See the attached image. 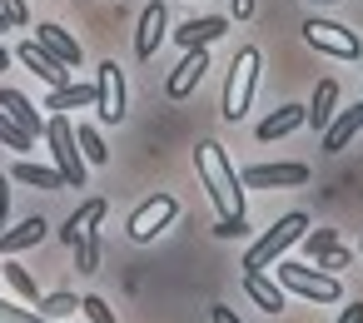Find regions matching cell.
I'll use <instances>...</instances> for the list:
<instances>
[{"instance_id":"5","label":"cell","mask_w":363,"mask_h":323,"mask_svg":"<svg viewBox=\"0 0 363 323\" xmlns=\"http://www.w3.org/2000/svg\"><path fill=\"white\" fill-rule=\"evenodd\" d=\"M303 234H308V214H298V209H294V214L274 219V229H269V234L244 254V264H239V268H269V264H274V259H284Z\"/></svg>"},{"instance_id":"13","label":"cell","mask_w":363,"mask_h":323,"mask_svg":"<svg viewBox=\"0 0 363 323\" xmlns=\"http://www.w3.org/2000/svg\"><path fill=\"white\" fill-rule=\"evenodd\" d=\"M363 130V100L353 105V110H338L323 130H318V149L323 154H338V149H348V140Z\"/></svg>"},{"instance_id":"32","label":"cell","mask_w":363,"mask_h":323,"mask_svg":"<svg viewBox=\"0 0 363 323\" xmlns=\"http://www.w3.org/2000/svg\"><path fill=\"white\" fill-rule=\"evenodd\" d=\"M0 11H6L11 26H30V11H26V0H0Z\"/></svg>"},{"instance_id":"6","label":"cell","mask_w":363,"mask_h":323,"mask_svg":"<svg viewBox=\"0 0 363 323\" xmlns=\"http://www.w3.org/2000/svg\"><path fill=\"white\" fill-rule=\"evenodd\" d=\"M174 219H179V199H174L169 189H160V194H150V199L130 214V229H125V234H130L135 244H150V239H160Z\"/></svg>"},{"instance_id":"12","label":"cell","mask_w":363,"mask_h":323,"mask_svg":"<svg viewBox=\"0 0 363 323\" xmlns=\"http://www.w3.org/2000/svg\"><path fill=\"white\" fill-rule=\"evenodd\" d=\"M164 35H169V11H164V0H150L145 16H140V30H135V55L150 60L164 45Z\"/></svg>"},{"instance_id":"7","label":"cell","mask_w":363,"mask_h":323,"mask_svg":"<svg viewBox=\"0 0 363 323\" xmlns=\"http://www.w3.org/2000/svg\"><path fill=\"white\" fill-rule=\"evenodd\" d=\"M303 40H308L313 50L333 55V60H358V55H363V35L348 30V26H338V21H308V26H303Z\"/></svg>"},{"instance_id":"2","label":"cell","mask_w":363,"mask_h":323,"mask_svg":"<svg viewBox=\"0 0 363 323\" xmlns=\"http://www.w3.org/2000/svg\"><path fill=\"white\" fill-rule=\"evenodd\" d=\"M259 65H264V55H259L254 45H244V50L234 55V65H229V75H224V100H219V115H224L229 125H239V120L249 115L254 90H259Z\"/></svg>"},{"instance_id":"4","label":"cell","mask_w":363,"mask_h":323,"mask_svg":"<svg viewBox=\"0 0 363 323\" xmlns=\"http://www.w3.org/2000/svg\"><path fill=\"white\" fill-rule=\"evenodd\" d=\"M45 144H50V159H55V169L65 174V189H85V154H80V140H75V130H70V120L65 115H50L45 120Z\"/></svg>"},{"instance_id":"14","label":"cell","mask_w":363,"mask_h":323,"mask_svg":"<svg viewBox=\"0 0 363 323\" xmlns=\"http://www.w3.org/2000/svg\"><path fill=\"white\" fill-rule=\"evenodd\" d=\"M239 283H244V293H249L264 313H284V308H289V298H284L279 278H269L264 268H239Z\"/></svg>"},{"instance_id":"35","label":"cell","mask_w":363,"mask_h":323,"mask_svg":"<svg viewBox=\"0 0 363 323\" xmlns=\"http://www.w3.org/2000/svg\"><path fill=\"white\" fill-rule=\"evenodd\" d=\"M338 323H363V298H353V303L338 313Z\"/></svg>"},{"instance_id":"3","label":"cell","mask_w":363,"mask_h":323,"mask_svg":"<svg viewBox=\"0 0 363 323\" xmlns=\"http://www.w3.org/2000/svg\"><path fill=\"white\" fill-rule=\"evenodd\" d=\"M269 268H279V288L284 293H303L308 303H338L343 298V283L328 268H308V264H289V259H274Z\"/></svg>"},{"instance_id":"9","label":"cell","mask_w":363,"mask_h":323,"mask_svg":"<svg viewBox=\"0 0 363 323\" xmlns=\"http://www.w3.org/2000/svg\"><path fill=\"white\" fill-rule=\"evenodd\" d=\"M244 179V189H303L308 184V164H254V169H244L239 174Z\"/></svg>"},{"instance_id":"38","label":"cell","mask_w":363,"mask_h":323,"mask_svg":"<svg viewBox=\"0 0 363 323\" xmlns=\"http://www.w3.org/2000/svg\"><path fill=\"white\" fill-rule=\"evenodd\" d=\"M6 65H11V50H6V45H0V70H6Z\"/></svg>"},{"instance_id":"8","label":"cell","mask_w":363,"mask_h":323,"mask_svg":"<svg viewBox=\"0 0 363 323\" xmlns=\"http://www.w3.org/2000/svg\"><path fill=\"white\" fill-rule=\"evenodd\" d=\"M95 110H100L105 125L125 120V70H120V60H105L95 70Z\"/></svg>"},{"instance_id":"10","label":"cell","mask_w":363,"mask_h":323,"mask_svg":"<svg viewBox=\"0 0 363 323\" xmlns=\"http://www.w3.org/2000/svg\"><path fill=\"white\" fill-rule=\"evenodd\" d=\"M16 60H21V65H26L30 75H40V80H45L50 90H55V85H70V65H65V60H60L55 50H45L40 40H26V45L16 50Z\"/></svg>"},{"instance_id":"19","label":"cell","mask_w":363,"mask_h":323,"mask_svg":"<svg viewBox=\"0 0 363 323\" xmlns=\"http://www.w3.org/2000/svg\"><path fill=\"white\" fill-rule=\"evenodd\" d=\"M40 45H45V50H55V55H60V60H65L70 70H75V65L85 60L80 40H75V35H70L65 26H55V21H45V26H40Z\"/></svg>"},{"instance_id":"24","label":"cell","mask_w":363,"mask_h":323,"mask_svg":"<svg viewBox=\"0 0 363 323\" xmlns=\"http://www.w3.org/2000/svg\"><path fill=\"white\" fill-rule=\"evenodd\" d=\"M0 273H6V283H11V288H16L26 303H40V283H35V273H30V268H26L16 254L6 259V268H0Z\"/></svg>"},{"instance_id":"18","label":"cell","mask_w":363,"mask_h":323,"mask_svg":"<svg viewBox=\"0 0 363 323\" xmlns=\"http://www.w3.org/2000/svg\"><path fill=\"white\" fill-rule=\"evenodd\" d=\"M333 115H338V80H318V85H313V100L303 105V125L323 130Z\"/></svg>"},{"instance_id":"16","label":"cell","mask_w":363,"mask_h":323,"mask_svg":"<svg viewBox=\"0 0 363 323\" xmlns=\"http://www.w3.org/2000/svg\"><path fill=\"white\" fill-rule=\"evenodd\" d=\"M105 214H110V204H105L100 194H95V199H85V204H80V209H75V214L65 219V229H60V239H65V244L75 249V244H80V239H85V234H90V229L100 224V219H105Z\"/></svg>"},{"instance_id":"29","label":"cell","mask_w":363,"mask_h":323,"mask_svg":"<svg viewBox=\"0 0 363 323\" xmlns=\"http://www.w3.org/2000/svg\"><path fill=\"white\" fill-rule=\"evenodd\" d=\"M303 249H308V254H313V264H318L323 254H333V249H338V234H333V229H308V234H303Z\"/></svg>"},{"instance_id":"37","label":"cell","mask_w":363,"mask_h":323,"mask_svg":"<svg viewBox=\"0 0 363 323\" xmlns=\"http://www.w3.org/2000/svg\"><path fill=\"white\" fill-rule=\"evenodd\" d=\"M234 16L244 21V16H254V0H234Z\"/></svg>"},{"instance_id":"36","label":"cell","mask_w":363,"mask_h":323,"mask_svg":"<svg viewBox=\"0 0 363 323\" xmlns=\"http://www.w3.org/2000/svg\"><path fill=\"white\" fill-rule=\"evenodd\" d=\"M209 323H239V318H234V308H224V303H214V308H209Z\"/></svg>"},{"instance_id":"17","label":"cell","mask_w":363,"mask_h":323,"mask_svg":"<svg viewBox=\"0 0 363 323\" xmlns=\"http://www.w3.org/2000/svg\"><path fill=\"white\" fill-rule=\"evenodd\" d=\"M45 229H50V224H45L40 214H30V219H26V224H16V229H0V254L11 259V254H26V249H35V244L45 239Z\"/></svg>"},{"instance_id":"30","label":"cell","mask_w":363,"mask_h":323,"mask_svg":"<svg viewBox=\"0 0 363 323\" xmlns=\"http://www.w3.org/2000/svg\"><path fill=\"white\" fill-rule=\"evenodd\" d=\"M214 234H219V239H244V234H249V214H244V209H239V214H219Z\"/></svg>"},{"instance_id":"39","label":"cell","mask_w":363,"mask_h":323,"mask_svg":"<svg viewBox=\"0 0 363 323\" xmlns=\"http://www.w3.org/2000/svg\"><path fill=\"white\" fill-rule=\"evenodd\" d=\"M6 30H11V21H6V11H0V35H6Z\"/></svg>"},{"instance_id":"31","label":"cell","mask_w":363,"mask_h":323,"mask_svg":"<svg viewBox=\"0 0 363 323\" xmlns=\"http://www.w3.org/2000/svg\"><path fill=\"white\" fill-rule=\"evenodd\" d=\"M80 313H85L90 323H115V308H110L100 293H85V298H80Z\"/></svg>"},{"instance_id":"28","label":"cell","mask_w":363,"mask_h":323,"mask_svg":"<svg viewBox=\"0 0 363 323\" xmlns=\"http://www.w3.org/2000/svg\"><path fill=\"white\" fill-rule=\"evenodd\" d=\"M80 154H85V164H110V149H105V140H100V130H90V125H80Z\"/></svg>"},{"instance_id":"40","label":"cell","mask_w":363,"mask_h":323,"mask_svg":"<svg viewBox=\"0 0 363 323\" xmlns=\"http://www.w3.org/2000/svg\"><path fill=\"white\" fill-rule=\"evenodd\" d=\"M358 249H363V234H358Z\"/></svg>"},{"instance_id":"26","label":"cell","mask_w":363,"mask_h":323,"mask_svg":"<svg viewBox=\"0 0 363 323\" xmlns=\"http://www.w3.org/2000/svg\"><path fill=\"white\" fill-rule=\"evenodd\" d=\"M0 144H6V149H16V154H26V149L35 144V135H30L26 125H16L6 110H0Z\"/></svg>"},{"instance_id":"11","label":"cell","mask_w":363,"mask_h":323,"mask_svg":"<svg viewBox=\"0 0 363 323\" xmlns=\"http://www.w3.org/2000/svg\"><path fill=\"white\" fill-rule=\"evenodd\" d=\"M204 70H209V45H189L184 60L174 65V75L164 80V95H169V100H189L194 85L204 80Z\"/></svg>"},{"instance_id":"25","label":"cell","mask_w":363,"mask_h":323,"mask_svg":"<svg viewBox=\"0 0 363 323\" xmlns=\"http://www.w3.org/2000/svg\"><path fill=\"white\" fill-rule=\"evenodd\" d=\"M75 308H80V298H75L70 288H60V293H45V298L35 303V313H40V318H50V323H60V318H70Z\"/></svg>"},{"instance_id":"15","label":"cell","mask_w":363,"mask_h":323,"mask_svg":"<svg viewBox=\"0 0 363 323\" xmlns=\"http://www.w3.org/2000/svg\"><path fill=\"white\" fill-rule=\"evenodd\" d=\"M229 35V21L224 16H194V21H184L179 30H174V40L189 50V45H214V40H224Z\"/></svg>"},{"instance_id":"23","label":"cell","mask_w":363,"mask_h":323,"mask_svg":"<svg viewBox=\"0 0 363 323\" xmlns=\"http://www.w3.org/2000/svg\"><path fill=\"white\" fill-rule=\"evenodd\" d=\"M298 125H303V105H279V110H274V115L259 125V140H264V144H274V140L294 135Z\"/></svg>"},{"instance_id":"33","label":"cell","mask_w":363,"mask_h":323,"mask_svg":"<svg viewBox=\"0 0 363 323\" xmlns=\"http://www.w3.org/2000/svg\"><path fill=\"white\" fill-rule=\"evenodd\" d=\"M6 219H11V179L0 174V229H6Z\"/></svg>"},{"instance_id":"41","label":"cell","mask_w":363,"mask_h":323,"mask_svg":"<svg viewBox=\"0 0 363 323\" xmlns=\"http://www.w3.org/2000/svg\"><path fill=\"white\" fill-rule=\"evenodd\" d=\"M308 6H313V0H308ZM323 6H328V0H323Z\"/></svg>"},{"instance_id":"20","label":"cell","mask_w":363,"mask_h":323,"mask_svg":"<svg viewBox=\"0 0 363 323\" xmlns=\"http://www.w3.org/2000/svg\"><path fill=\"white\" fill-rule=\"evenodd\" d=\"M85 105H95V85H85V80L55 85V90H50V100H45V110H50V115H65V110H85Z\"/></svg>"},{"instance_id":"22","label":"cell","mask_w":363,"mask_h":323,"mask_svg":"<svg viewBox=\"0 0 363 323\" xmlns=\"http://www.w3.org/2000/svg\"><path fill=\"white\" fill-rule=\"evenodd\" d=\"M0 110H6V115H11L16 125H26V130H30L35 140L45 135V120H40V110H35V105H30V100H26L21 90H0Z\"/></svg>"},{"instance_id":"34","label":"cell","mask_w":363,"mask_h":323,"mask_svg":"<svg viewBox=\"0 0 363 323\" xmlns=\"http://www.w3.org/2000/svg\"><path fill=\"white\" fill-rule=\"evenodd\" d=\"M343 264H348V249H333V254H323V259H318V268H328V273H333V268H343Z\"/></svg>"},{"instance_id":"27","label":"cell","mask_w":363,"mask_h":323,"mask_svg":"<svg viewBox=\"0 0 363 323\" xmlns=\"http://www.w3.org/2000/svg\"><path fill=\"white\" fill-rule=\"evenodd\" d=\"M100 254H105V244H100V229H90V234L75 244V264H80V273H95V268H100Z\"/></svg>"},{"instance_id":"1","label":"cell","mask_w":363,"mask_h":323,"mask_svg":"<svg viewBox=\"0 0 363 323\" xmlns=\"http://www.w3.org/2000/svg\"><path fill=\"white\" fill-rule=\"evenodd\" d=\"M194 169H199V184L209 189V204L219 214H239L244 209V179L234 174V164H229V154H224L219 140H204L194 149Z\"/></svg>"},{"instance_id":"21","label":"cell","mask_w":363,"mask_h":323,"mask_svg":"<svg viewBox=\"0 0 363 323\" xmlns=\"http://www.w3.org/2000/svg\"><path fill=\"white\" fill-rule=\"evenodd\" d=\"M11 179H21V184H30V189H45V194L65 189V174H60L55 164H35V159H21V164L11 169Z\"/></svg>"}]
</instances>
